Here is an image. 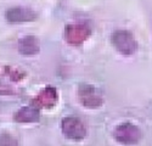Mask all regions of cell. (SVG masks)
<instances>
[{
  "mask_svg": "<svg viewBox=\"0 0 152 146\" xmlns=\"http://www.w3.org/2000/svg\"><path fill=\"white\" fill-rule=\"evenodd\" d=\"M113 137L115 139L125 146H132V145H136L137 142H140L141 138H142V133L141 129L137 126L133 124V123H122L119 124L113 133Z\"/></svg>",
  "mask_w": 152,
  "mask_h": 146,
  "instance_id": "cell-1",
  "label": "cell"
},
{
  "mask_svg": "<svg viewBox=\"0 0 152 146\" xmlns=\"http://www.w3.org/2000/svg\"><path fill=\"white\" fill-rule=\"evenodd\" d=\"M112 45L115 46V49L121 53L122 55H133L136 49H137V43L133 34L128 31H117L112 34L111 36Z\"/></svg>",
  "mask_w": 152,
  "mask_h": 146,
  "instance_id": "cell-2",
  "label": "cell"
},
{
  "mask_svg": "<svg viewBox=\"0 0 152 146\" xmlns=\"http://www.w3.org/2000/svg\"><path fill=\"white\" fill-rule=\"evenodd\" d=\"M62 133L67 139L71 140H83L86 135V129L82 120L75 117H66L62 119L61 123Z\"/></svg>",
  "mask_w": 152,
  "mask_h": 146,
  "instance_id": "cell-3",
  "label": "cell"
},
{
  "mask_svg": "<svg viewBox=\"0 0 152 146\" xmlns=\"http://www.w3.org/2000/svg\"><path fill=\"white\" fill-rule=\"evenodd\" d=\"M78 96H79L80 104L88 108H97L104 102L100 93L93 87V85L86 84V83H83L79 85Z\"/></svg>",
  "mask_w": 152,
  "mask_h": 146,
  "instance_id": "cell-4",
  "label": "cell"
},
{
  "mask_svg": "<svg viewBox=\"0 0 152 146\" xmlns=\"http://www.w3.org/2000/svg\"><path fill=\"white\" fill-rule=\"evenodd\" d=\"M91 31L84 23H72L68 24L65 31V38L71 45H80L89 38Z\"/></svg>",
  "mask_w": 152,
  "mask_h": 146,
  "instance_id": "cell-5",
  "label": "cell"
},
{
  "mask_svg": "<svg viewBox=\"0 0 152 146\" xmlns=\"http://www.w3.org/2000/svg\"><path fill=\"white\" fill-rule=\"evenodd\" d=\"M6 20L11 23H21V22H31L37 18V14L26 7H11L6 11Z\"/></svg>",
  "mask_w": 152,
  "mask_h": 146,
  "instance_id": "cell-6",
  "label": "cell"
},
{
  "mask_svg": "<svg viewBox=\"0 0 152 146\" xmlns=\"http://www.w3.org/2000/svg\"><path fill=\"white\" fill-rule=\"evenodd\" d=\"M33 102L38 106L45 107V108H50V107L55 106L56 102H57V91H56V89L53 88V87L45 88L44 90H42L35 96Z\"/></svg>",
  "mask_w": 152,
  "mask_h": 146,
  "instance_id": "cell-7",
  "label": "cell"
},
{
  "mask_svg": "<svg viewBox=\"0 0 152 146\" xmlns=\"http://www.w3.org/2000/svg\"><path fill=\"white\" fill-rule=\"evenodd\" d=\"M40 118L39 110L35 107H22L14 115V120L17 123H35Z\"/></svg>",
  "mask_w": 152,
  "mask_h": 146,
  "instance_id": "cell-8",
  "label": "cell"
},
{
  "mask_svg": "<svg viewBox=\"0 0 152 146\" xmlns=\"http://www.w3.org/2000/svg\"><path fill=\"white\" fill-rule=\"evenodd\" d=\"M18 50L22 55L29 56V55H37L40 50L39 42L37 36L34 35H26L18 42Z\"/></svg>",
  "mask_w": 152,
  "mask_h": 146,
  "instance_id": "cell-9",
  "label": "cell"
},
{
  "mask_svg": "<svg viewBox=\"0 0 152 146\" xmlns=\"http://www.w3.org/2000/svg\"><path fill=\"white\" fill-rule=\"evenodd\" d=\"M0 146H18L17 140L7 133L0 134Z\"/></svg>",
  "mask_w": 152,
  "mask_h": 146,
  "instance_id": "cell-10",
  "label": "cell"
}]
</instances>
